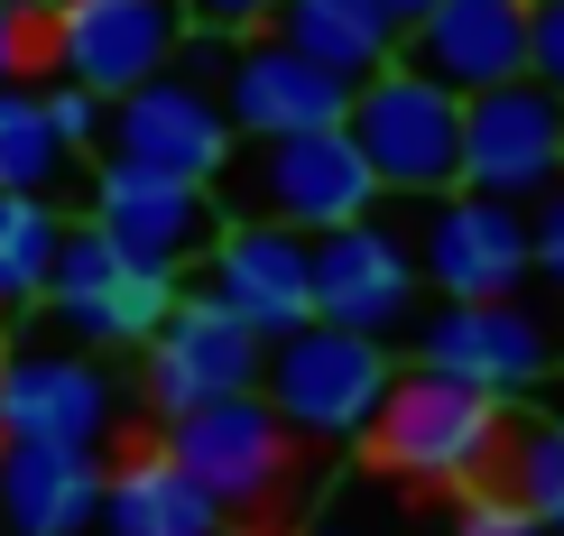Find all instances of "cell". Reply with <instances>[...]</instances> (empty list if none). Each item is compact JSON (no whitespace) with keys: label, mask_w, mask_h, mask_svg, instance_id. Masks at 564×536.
<instances>
[{"label":"cell","mask_w":564,"mask_h":536,"mask_svg":"<svg viewBox=\"0 0 564 536\" xmlns=\"http://www.w3.org/2000/svg\"><path fill=\"white\" fill-rule=\"evenodd\" d=\"M315 315L324 324H343V333H398V324L416 315V250H408V231H389V222H343V231H324L315 241Z\"/></svg>","instance_id":"cell-15"},{"label":"cell","mask_w":564,"mask_h":536,"mask_svg":"<svg viewBox=\"0 0 564 536\" xmlns=\"http://www.w3.org/2000/svg\"><path fill=\"white\" fill-rule=\"evenodd\" d=\"M204 195H214V214H223V222H278V231H305V241H324V231L361 222L370 204H380V185H370L361 149H351L343 130H296V139L231 149Z\"/></svg>","instance_id":"cell-1"},{"label":"cell","mask_w":564,"mask_h":536,"mask_svg":"<svg viewBox=\"0 0 564 536\" xmlns=\"http://www.w3.org/2000/svg\"><path fill=\"white\" fill-rule=\"evenodd\" d=\"M102 508L93 445H0V536H84Z\"/></svg>","instance_id":"cell-18"},{"label":"cell","mask_w":564,"mask_h":536,"mask_svg":"<svg viewBox=\"0 0 564 536\" xmlns=\"http://www.w3.org/2000/svg\"><path fill=\"white\" fill-rule=\"evenodd\" d=\"M121 426V389L84 352L19 342L0 352V445H102Z\"/></svg>","instance_id":"cell-12"},{"label":"cell","mask_w":564,"mask_h":536,"mask_svg":"<svg viewBox=\"0 0 564 536\" xmlns=\"http://www.w3.org/2000/svg\"><path fill=\"white\" fill-rule=\"evenodd\" d=\"M370 10H380V19H389V29H398V37H408V29H416V19H426V10H435V0H370Z\"/></svg>","instance_id":"cell-31"},{"label":"cell","mask_w":564,"mask_h":536,"mask_svg":"<svg viewBox=\"0 0 564 536\" xmlns=\"http://www.w3.org/2000/svg\"><path fill=\"white\" fill-rule=\"evenodd\" d=\"M176 10H185V29H204V37H260L278 0H176Z\"/></svg>","instance_id":"cell-29"},{"label":"cell","mask_w":564,"mask_h":536,"mask_svg":"<svg viewBox=\"0 0 564 536\" xmlns=\"http://www.w3.org/2000/svg\"><path fill=\"white\" fill-rule=\"evenodd\" d=\"M102 92H84V84H46V121H56V139H65V149H102Z\"/></svg>","instance_id":"cell-26"},{"label":"cell","mask_w":564,"mask_h":536,"mask_svg":"<svg viewBox=\"0 0 564 536\" xmlns=\"http://www.w3.org/2000/svg\"><path fill=\"white\" fill-rule=\"evenodd\" d=\"M490 472H500L509 508H528L546 536H564V416H509Z\"/></svg>","instance_id":"cell-22"},{"label":"cell","mask_w":564,"mask_h":536,"mask_svg":"<svg viewBox=\"0 0 564 536\" xmlns=\"http://www.w3.org/2000/svg\"><path fill=\"white\" fill-rule=\"evenodd\" d=\"M528 84L564 102V0H528Z\"/></svg>","instance_id":"cell-25"},{"label":"cell","mask_w":564,"mask_h":536,"mask_svg":"<svg viewBox=\"0 0 564 536\" xmlns=\"http://www.w3.org/2000/svg\"><path fill=\"white\" fill-rule=\"evenodd\" d=\"M398 380V361L370 333H343V324H296L260 352V398L278 407L288 435H315V445H361V426L380 416Z\"/></svg>","instance_id":"cell-5"},{"label":"cell","mask_w":564,"mask_h":536,"mask_svg":"<svg viewBox=\"0 0 564 536\" xmlns=\"http://www.w3.org/2000/svg\"><path fill=\"white\" fill-rule=\"evenodd\" d=\"M204 296L231 306L260 342L315 324V241L278 222H223L214 250H204Z\"/></svg>","instance_id":"cell-13"},{"label":"cell","mask_w":564,"mask_h":536,"mask_svg":"<svg viewBox=\"0 0 564 536\" xmlns=\"http://www.w3.org/2000/svg\"><path fill=\"white\" fill-rule=\"evenodd\" d=\"M37 56H46V10H29V0H0V84H19Z\"/></svg>","instance_id":"cell-27"},{"label":"cell","mask_w":564,"mask_h":536,"mask_svg":"<svg viewBox=\"0 0 564 536\" xmlns=\"http://www.w3.org/2000/svg\"><path fill=\"white\" fill-rule=\"evenodd\" d=\"M416 277L444 306H473V296H519L528 287V214L490 195H426V231H416Z\"/></svg>","instance_id":"cell-11"},{"label":"cell","mask_w":564,"mask_h":536,"mask_svg":"<svg viewBox=\"0 0 564 536\" xmlns=\"http://www.w3.org/2000/svg\"><path fill=\"white\" fill-rule=\"evenodd\" d=\"M269 37L296 46V56L324 65V75H343V84L380 75V65L398 56V29L370 10V0H278V10H269Z\"/></svg>","instance_id":"cell-20"},{"label":"cell","mask_w":564,"mask_h":536,"mask_svg":"<svg viewBox=\"0 0 564 536\" xmlns=\"http://www.w3.org/2000/svg\"><path fill=\"white\" fill-rule=\"evenodd\" d=\"M343 139L361 149V167L380 195H454L463 185V92H444L435 75L416 65H380V75L351 84V111H343Z\"/></svg>","instance_id":"cell-4"},{"label":"cell","mask_w":564,"mask_h":536,"mask_svg":"<svg viewBox=\"0 0 564 536\" xmlns=\"http://www.w3.org/2000/svg\"><path fill=\"white\" fill-rule=\"evenodd\" d=\"M93 527L102 536H231V518L167 462V445H139L121 462H102V508H93Z\"/></svg>","instance_id":"cell-19"},{"label":"cell","mask_w":564,"mask_h":536,"mask_svg":"<svg viewBox=\"0 0 564 536\" xmlns=\"http://www.w3.org/2000/svg\"><path fill=\"white\" fill-rule=\"evenodd\" d=\"M528 269L564 287V176L546 185V195H536V214H528Z\"/></svg>","instance_id":"cell-28"},{"label":"cell","mask_w":564,"mask_h":536,"mask_svg":"<svg viewBox=\"0 0 564 536\" xmlns=\"http://www.w3.org/2000/svg\"><path fill=\"white\" fill-rule=\"evenodd\" d=\"M416 352H426V370H444V380H473L490 398H519V389L546 380V324H536L519 296H473V306H444Z\"/></svg>","instance_id":"cell-17"},{"label":"cell","mask_w":564,"mask_h":536,"mask_svg":"<svg viewBox=\"0 0 564 536\" xmlns=\"http://www.w3.org/2000/svg\"><path fill=\"white\" fill-rule=\"evenodd\" d=\"M93 231L121 250V269H149V277H176L185 260L214 250V195L185 176H158V167H130V157H102L93 167Z\"/></svg>","instance_id":"cell-8"},{"label":"cell","mask_w":564,"mask_h":536,"mask_svg":"<svg viewBox=\"0 0 564 536\" xmlns=\"http://www.w3.org/2000/svg\"><path fill=\"white\" fill-rule=\"evenodd\" d=\"M65 214L56 195H0V315L46 306V269H56Z\"/></svg>","instance_id":"cell-24"},{"label":"cell","mask_w":564,"mask_h":536,"mask_svg":"<svg viewBox=\"0 0 564 536\" xmlns=\"http://www.w3.org/2000/svg\"><path fill=\"white\" fill-rule=\"evenodd\" d=\"M351 111V84L305 65L296 46H278L269 29L260 37H231L223 56V121L231 139H296V130H343Z\"/></svg>","instance_id":"cell-14"},{"label":"cell","mask_w":564,"mask_h":536,"mask_svg":"<svg viewBox=\"0 0 564 536\" xmlns=\"http://www.w3.org/2000/svg\"><path fill=\"white\" fill-rule=\"evenodd\" d=\"M500 426H509V398H490L473 380H444V370H408V380H389V398L361 426V445H370V462H380L389 481L463 491V481L490 472Z\"/></svg>","instance_id":"cell-3"},{"label":"cell","mask_w":564,"mask_h":536,"mask_svg":"<svg viewBox=\"0 0 564 536\" xmlns=\"http://www.w3.org/2000/svg\"><path fill=\"white\" fill-rule=\"evenodd\" d=\"M75 176V149L46 121V92L0 84V195H56Z\"/></svg>","instance_id":"cell-23"},{"label":"cell","mask_w":564,"mask_h":536,"mask_svg":"<svg viewBox=\"0 0 564 536\" xmlns=\"http://www.w3.org/2000/svg\"><path fill=\"white\" fill-rule=\"evenodd\" d=\"M454 536H546V527H536L528 508H509L500 491H473V500H463V518H454Z\"/></svg>","instance_id":"cell-30"},{"label":"cell","mask_w":564,"mask_h":536,"mask_svg":"<svg viewBox=\"0 0 564 536\" xmlns=\"http://www.w3.org/2000/svg\"><path fill=\"white\" fill-rule=\"evenodd\" d=\"M223 56H231V37L185 29V46L167 56V75L130 84L121 102L102 111V149L130 157V167H158V176H185V185H214V167L231 157Z\"/></svg>","instance_id":"cell-2"},{"label":"cell","mask_w":564,"mask_h":536,"mask_svg":"<svg viewBox=\"0 0 564 536\" xmlns=\"http://www.w3.org/2000/svg\"><path fill=\"white\" fill-rule=\"evenodd\" d=\"M56 324L75 342H102V352H130V342L158 333V315L176 306V277H149V269H121L111 287H84V296H46Z\"/></svg>","instance_id":"cell-21"},{"label":"cell","mask_w":564,"mask_h":536,"mask_svg":"<svg viewBox=\"0 0 564 536\" xmlns=\"http://www.w3.org/2000/svg\"><path fill=\"white\" fill-rule=\"evenodd\" d=\"M158 445H167V462L223 518H269L288 500V481H296V435L278 426V407L260 389H231V398H204V407L167 416Z\"/></svg>","instance_id":"cell-6"},{"label":"cell","mask_w":564,"mask_h":536,"mask_svg":"<svg viewBox=\"0 0 564 536\" xmlns=\"http://www.w3.org/2000/svg\"><path fill=\"white\" fill-rule=\"evenodd\" d=\"M564 176V102L546 84H490L463 92V195L536 204Z\"/></svg>","instance_id":"cell-7"},{"label":"cell","mask_w":564,"mask_h":536,"mask_svg":"<svg viewBox=\"0 0 564 536\" xmlns=\"http://www.w3.org/2000/svg\"><path fill=\"white\" fill-rule=\"evenodd\" d=\"M185 46V10L176 0H56L46 10V56L65 84L121 102L130 84L167 75V56Z\"/></svg>","instance_id":"cell-9"},{"label":"cell","mask_w":564,"mask_h":536,"mask_svg":"<svg viewBox=\"0 0 564 536\" xmlns=\"http://www.w3.org/2000/svg\"><path fill=\"white\" fill-rule=\"evenodd\" d=\"M149 352V370H139V389H149L158 416H185L204 398H231V389H260V352L269 342L250 333L231 306H214V296L176 287V306L158 315V333L139 342Z\"/></svg>","instance_id":"cell-10"},{"label":"cell","mask_w":564,"mask_h":536,"mask_svg":"<svg viewBox=\"0 0 564 536\" xmlns=\"http://www.w3.org/2000/svg\"><path fill=\"white\" fill-rule=\"evenodd\" d=\"M398 65L435 75L444 92H490L528 75V0H435L408 37Z\"/></svg>","instance_id":"cell-16"}]
</instances>
